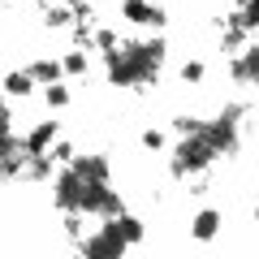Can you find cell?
Masks as SVG:
<instances>
[{
  "mask_svg": "<svg viewBox=\"0 0 259 259\" xmlns=\"http://www.w3.org/2000/svg\"><path fill=\"white\" fill-rule=\"evenodd\" d=\"M121 18L139 22V26H164V9H156L147 0H125V5H121Z\"/></svg>",
  "mask_w": 259,
  "mask_h": 259,
  "instance_id": "1",
  "label": "cell"
},
{
  "mask_svg": "<svg viewBox=\"0 0 259 259\" xmlns=\"http://www.w3.org/2000/svg\"><path fill=\"white\" fill-rule=\"evenodd\" d=\"M30 91H35V74H30V69H13V74L5 78V95H9V100L30 95Z\"/></svg>",
  "mask_w": 259,
  "mask_h": 259,
  "instance_id": "2",
  "label": "cell"
},
{
  "mask_svg": "<svg viewBox=\"0 0 259 259\" xmlns=\"http://www.w3.org/2000/svg\"><path fill=\"white\" fill-rule=\"evenodd\" d=\"M190 229H194V238H199V242H207V238H216V229H221V216H216V212H199Z\"/></svg>",
  "mask_w": 259,
  "mask_h": 259,
  "instance_id": "3",
  "label": "cell"
},
{
  "mask_svg": "<svg viewBox=\"0 0 259 259\" xmlns=\"http://www.w3.org/2000/svg\"><path fill=\"white\" fill-rule=\"evenodd\" d=\"M30 74H35V82L48 87V82H56L65 69H61V61H35V65H30Z\"/></svg>",
  "mask_w": 259,
  "mask_h": 259,
  "instance_id": "4",
  "label": "cell"
},
{
  "mask_svg": "<svg viewBox=\"0 0 259 259\" xmlns=\"http://www.w3.org/2000/svg\"><path fill=\"white\" fill-rule=\"evenodd\" d=\"M44 100L52 104V108H61V104H69V87L56 78V82H48V91H44Z\"/></svg>",
  "mask_w": 259,
  "mask_h": 259,
  "instance_id": "5",
  "label": "cell"
},
{
  "mask_svg": "<svg viewBox=\"0 0 259 259\" xmlns=\"http://www.w3.org/2000/svg\"><path fill=\"white\" fill-rule=\"evenodd\" d=\"M203 74H207L203 61H186L182 65V78H186V82H203Z\"/></svg>",
  "mask_w": 259,
  "mask_h": 259,
  "instance_id": "6",
  "label": "cell"
},
{
  "mask_svg": "<svg viewBox=\"0 0 259 259\" xmlns=\"http://www.w3.org/2000/svg\"><path fill=\"white\" fill-rule=\"evenodd\" d=\"M61 69H65V74H82V69H87V56H82V52H69V56L61 61Z\"/></svg>",
  "mask_w": 259,
  "mask_h": 259,
  "instance_id": "7",
  "label": "cell"
},
{
  "mask_svg": "<svg viewBox=\"0 0 259 259\" xmlns=\"http://www.w3.org/2000/svg\"><path fill=\"white\" fill-rule=\"evenodd\" d=\"M143 147H147V151H160V147H164V130H147V134H143Z\"/></svg>",
  "mask_w": 259,
  "mask_h": 259,
  "instance_id": "8",
  "label": "cell"
}]
</instances>
